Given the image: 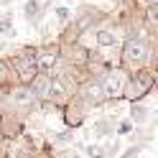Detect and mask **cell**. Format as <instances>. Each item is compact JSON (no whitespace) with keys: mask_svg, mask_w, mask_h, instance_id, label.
I'll list each match as a JSON object with an SVG mask.
<instances>
[{"mask_svg":"<svg viewBox=\"0 0 158 158\" xmlns=\"http://www.w3.org/2000/svg\"><path fill=\"white\" fill-rule=\"evenodd\" d=\"M94 44L102 46V48H110L117 44V33L112 28H100V31H94Z\"/></svg>","mask_w":158,"mask_h":158,"instance_id":"10","label":"cell"},{"mask_svg":"<svg viewBox=\"0 0 158 158\" xmlns=\"http://www.w3.org/2000/svg\"><path fill=\"white\" fill-rule=\"evenodd\" d=\"M59 61H61V54H59L56 46H44L36 51V72L44 77H54Z\"/></svg>","mask_w":158,"mask_h":158,"instance_id":"5","label":"cell"},{"mask_svg":"<svg viewBox=\"0 0 158 158\" xmlns=\"http://www.w3.org/2000/svg\"><path fill=\"white\" fill-rule=\"evenodd\" d=\"M54 15H56V21H59V23H66L69 18H72V10H69V8H56Z\"/></svg>","mask_w":158,"mask_h":158,"instance_id":"16","label":"cell"},{"mask_svg":"<svg viewBox=\"0 0 158 158\" xmlns=\"http://www.w3.org/2000/svg\"><path fill=\"white\" fill-rule=\"evenodd\" d=\"M69 138H72V133H59V135H56V140H59V143H66Z\"/></svg>","mask_w":158,"mask_h":158,"instance_id":"19","label":"cell"},{"mask_svg":"<svg viewBox=\"0 0 158 158\" xmlns=\"http://www.w3.org/2000/svg\"><path fill=\"white\" fill-rule=\"evenodd\" d=\"M0 138H3V130H0Z\"/></svg>","mask_w":158,"mask_h":158,"instance_id":"20","label":"cell"},{"mask_svg":"<svg viewBox=\"0 0 158 158\" xmlns=\"http://www.w3.org/2000/svg\"><path fill=\"white\" fill-rule=\"evenodd\" d=\"M0 36H13V21L10 18H0Z\"/></svg>","mask_w":158,"mask_h":158,"instance_id":"15","label":"cell"},{"mask_svg":"<svg viewBox=\"0 0 158 158\" xmlns=\"http://www.w3.org/2000/svg\"><path fill=\"white\" fill-rule=\"evenodd\" d=\"M13 69H10V64H8V59H3L0 61V87H5V84H10L13 82Z\"/></svg>","mask_w":158,"mask_h":158,"instance_id":"13","label":"cell"},{"mask_svg":"<svg viewBox=\"0 0 158 158\" xmlns=\"http://www.w3.org/2000/svg\"><path fill=\"white\" fill-rule=\"evenodd\" d=\"M156 84V77L151 69H140V72H135L130 79H127L125 84V92H123V100H130V102H140L145 94H151Z\"/></svg>","mask_w":158,"mask_h":158,"instance_id":"3","label":"cell"},{"mask_svg":"<svg viewBox=\"0 0 158 158\" xmlns=\"http://www.w3.org/2000/svg\"><path fill=\"white\" fill-rule=\"evenodd\" d=\"M130 127H133V123H130V120H125V123L117 125V133H120V135H127V133H130Z\"/></svg>","mask_w":158,"mask_h":158,"instance_id":"18","label":"cell"},{"mask_svg":"<svg viewBox=\"0 0 158 158\" xmlns=\"http://www.w3.org/2000/svg\"><path fill=\"white\" fill-rule=\"evenodd\" d=\"M87 156L89 158H105V148L102 145H89L87 148Z\"/></svg>","mask_w":158,"mask_h":158,"instance_id":"17","label":"cell"},{"mask_svg":"<svg viewBox=\"0 0 158 158\" xmlns=\"http://www.w3.org/2000/svg\"><path fill=\"white\" fill-rule=\"evenodd\" d=\"M79 100H82L87 107H100V105H105L107 97H105V89H102L100 79H87V84L82 87Z\"/></svg>","mask_w":158,"mask_h":158,"instance_id":"6","label":"cell"},{"mask_svg":"<svg viewBox=\"0 0 158 158\" xmlns=\"http://www.w3.org/2000/svg\"><path fill=\"white\" fill-rule=\"evenodd\" d=\"M148 56H151V48H148L145 41L127 38L125 46H123V66L120 69H125V72H140L148 61Z\"/></svg>","mask_w":158,"mask_h":158,"instance_id":"2","label":"cell"},{"mask_svg":"<svg viewBox=\"0 0 158 158\" xmlns=\"http://www.w3.org/2000/svg\"><path fill=\"white\" fill-rule=\"evenodd\" d=\"M46 100H51V102H54V105H59V107H64L69 100H72V94L66 92V84H64L59 77H51V79H48V92H46Z\"/></svg>","mask_w":158,"mask_h":158,"instance_id":"7","label":"cell"},{"mask_svg":"<svg viewBox=\"0 0 158 158\" xmlns=\"http://www.w3.org/2000/svg\"><path fill=\"white\" fill-rule=\"evenodd\" d=\"M148 115H151V110H148L145 105H140V102H133V107H130V120H133V123H138V125H145V123H148Z\"/></svg>","mask_w":158,"mask_h":158,"instance_id":"12","label":"cell"},{"mask_svg":"<svg viewBox=\"0 0 158 158\" xmlns=\"http://www.w3.org/2000/svg\"><path fill=\"white\" fill-rule=\"evenodd\" d=\"M8 64H10V69L15 72V82L23 84V87H31V82L38 77V72H36V51L33 48H21V51H15L8 59Z\"/></svg>","mask_w":158,"mask_h":158,"instance_id":"1","label":"cell"},{"mask_svg":"<svg viewBox=\"0 0 158 158\" xmlns=\"http://www.w3.org/2000/svg\"><path fill=\"white\" fill-rule=\"evenodd\" d=\"M41 10H44L41 0H28V3H26V8H23L26 21H28V23H38V21H41Z\"/></svg>","mask_w":158,"mask_h":158,"instance_id":"11","label":"cell"},{"mask_svg":"<svg viewBox=\"0 0 158 158\" xmlns=\"http://www.w3.org/2000/svg\"><path fill=\"white\" fill-rule=\"evenodd\" d=\"M66 115H64V120H66V125L69 127H77V125H82L84 123V112H87V105L82 102V100H69L66 105Z\"/></svg>","mask_w":158,"mask_h":158,"instance_id":"8","label":"cell"},{"mask_svg":"<svg viewBox=\"0 0 158 158\" xmlns=\"http://www.w3.org/2000/svg\"><path fill=\"white\" fill-rule=\"evenodd\" d=\"M110 130H112V127H110V123H107V120H100V123L94 125V135H97V138H105Z\"/></svg>","mask_w":158,"mask_h":158,"instance_id":"14","label":"cell"},{"mask_svg":"<svg viewBox=\"0 0 158 158\" xmlns=\"http://www.w3.org/2000/svg\"><path fill=\"white\" fill-rule=\"evenodd\" d=\"M8 94H10V102L15 107H33V102H36V94L31 92V87H23V84L13 87Z\"/></svg>","mask_w":158,"mask_h":158,"instance_id":"9","label":"cell"},{"mask_svg":"<svg viewBox=\"0 0 158 158\" xmlns=\"http://www.w3.org/2000/svg\"><path fill=\"white\" fill-rule=\"evenodd\" d=\"M127 79H130V74H127L125 69H107L105 79L100 82L107 100H123V92H125Z\"/></svg>","mask_w":158,"mask_h":158,"instance_id":"4","label":"cell"}]
</instances>
